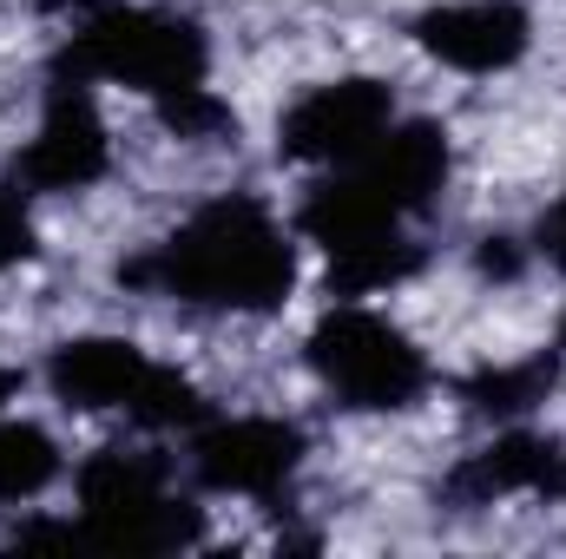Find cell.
Here are the masks:
<instances>
[{"mask_svg": "<svg viewBox=\"0 0 566 559\" xmlns=\"http://www.w3.org/2000/svg\"><path fill=\"white\" fill-rule=\"evenodd\" d=\"M158 119L178 133V139H218V133H238V119H231V106L224 99H211V86H198V93H178V99H165L158 106Z\"/></svg>", "mask_w": 566, "mask_h": 559, "instance_id": "cell-17", "label": "cell"}, {"mask_svg": "<svg viewBox=\"0 0 566 559\" xmlns=\"http://www.w3.org/2000/svg\"><path fill=\"white\" fill-rule=\"evenodd\" d=\"M27 257H33V218L20 211L13 191H0V271H13Z\"/></svg>", "mask_w": 566, "mask_h": 559, "instance_id": "cell-18", "label": "cell"}, {"mask_svg": "<svg viewBox=\"0 0 566 559\" xmlns=\"http://www.w3.org/2000/svg\"><path fill=\"white\" fill-rule=\"evenodd\" d=\"M507 494H566V447L554 434H494L481 454H468L448 474V500L461 507H494Z\"/></svg>", "mask_w": 566, "mask_h": 559, "instance_id": "cell-10", "label": "cell"}, {"mask_svg": "<svg viewBox=\"0 0 566 559\" xmlns=\"http://www.w3.org/2000/svg\"><path fill=\"white\" fill-rule=\"evenodd\" d=\"M33 7H46V13H80V20H86V13L106 7V0H33Z\"/></svg>", "mask_w": 566, "mask_h": 559, "instance_id": "cell-21", "label": "cell"}, {"mask_svg": "<svg viewBox=\"0 0 566 559\" xmlns=\"http://www.w3.org/2000/svg\"><path fill=\"white\" fill-rule=\"evenodd\" d=\"M66 73L93 80V86H133L145 99H178L198 93L211 80V40L198 20L165 13V7H93L80 20V33L60 53Z\"/></svg>", "mask_w": 566, "mask_h": 559, "instance_id": "cell-2", "label": "cell"}, {"mask_svg": "<svg viewBox=\"0 0 566 559\" xmlns=\"http://www.w3.org/2000/svg\"><path fill=\"white\" fill-rule=\"evenodd\" d=\"M560 356H566V323H560Z\"/></svg>", "mask_w": 566, "mask_h": 559, "instance_id": "cell-23", "label": "cell"}, {"mask_svg": "<svg viewBox=\"0 0 566 559\" xmlns=\"http://www.w3.org/2000/svg\"><path fill=\"white\" fill-rule=\"evenodd\" d=\"M60 481V441L33 421H0V507L40 500Z\"/></svg>", "mask_w": 566, "mask_h": 559, "instance_id": "cell-14", "label": "cell"}, {"mask_svg": "<svg viewBox=\"0 0 566 559\" xmlns=\"http://www.w3.org/2000/svg\"><path fill=\"white\" fill-rule=\"evenodd\" d=\"M151 376V356L126 336H73L53 349L46 362V389L80 409V415H106V409H133Z\"/></svg>", "mask_w": 566, "mask_h": 559, "instance_id": "cell-11", "label": "cell"}, {"mask_svg": "<svg viewBox=\"0 0 566 559\" xmlns=\"http://www.w3.org/2000/svg\"><path fill=\"white\" fill-rule=\"evenodd\" d=\"M303 467V428L277 415H231V421H198L191 441V474L211 494H244V500H277Z\"/></svg>", "mask_w": 566, "mask_h": 559, "instance_id": "cell-7", "label": "cell"}, {"mask_svg": "<svg viewBox=\"0 0 566 559\" xmlns=\"http://www.w3.org/2000/svg\"><path fill=\"white\" fill-rule=\"evenodd\" d=\"M416 46L454 73H507L534 46V13L521 0H441L416 13Z\"/></svg>", "mask_w": 566, "mask_h": 559, "instance_id": "cell-8", "label": "cell"}, {"mask_svg": "<svg viewBox=\"0 0 566 559\" xmlns=\"http://www.w3.org/2000/svg\"><path fill=\"white\" fill-rule=\"evenodd\" d=\"M106 165H113V139H106L99 106H93V80H80V73H66V66H53L40 133L27 139L20 165H13V178H20L27 191L60 198V191H86V184H99V178H106Z\"/></svg>", "mask_w": 566, "mask_h": 559, "instance_id": "cell-5", "label": "cell"}, {"mask_svg": "<svg viewBox=\"0 0 566 559\" xmlns=\"http://www.w3.org/2000/svg\"><path fill=\"white\" fill-rule=\"evenodd\" d=\"M303 362H310V376H316L343 409H356V415L416 409L428 395V382H434V369H428V356L416 349V336H409L402 323L376 316V309H356V303L329 309V316L310 329Z\"/></svg>", "mask_w": 566, "mask_h": 559, "instance_id": "cell-3", "label": "cell"}, {"mask_svg": "<svg viewBox=\"0 0 566 559\" xmlns=\"http://www.w3.org/2000/svg\"><path fill=\"white\" fill-rule=\"evenodd\" d=\"M119 283L191 303V309H238V316H271L283 309L296 283V244L277 224V211L251 191L198 204L165 244L119 264Z\"/></svg>", "mask_w": 566, "mask_h": 559, "instance_id": "cell-1", "label": "cell"}, {"mask_svg": "<svg viewBox=\"0 0 566 559\" xmlns=\"http://www.w3.org/2000/svg\"><path fill=\"white\" fill-rule=\"evenodd\" d=\"M534 244H541V257H547V264H554V271L566 277V198L554 204V211H547V218H541Z\"/></svg>", "mask_w": 566, "mask_h": 559, "instance_id": "cell-19", "label": "cell"}, {"mask_svg": "<svg viewBox=\"0 0 566 559\" xmlns=\"http://www.w3.org/2000/svg\"><path fill=\"white\" fill-rule=\"evenodd\" d=\"M448 165H454V158H448V133H441L434 119H396L349 171H356L389 211L422 218V211H434V198H441V184H448Z\"/></svg>", "mask_w": 566, "mask_h": 559, "instance_id": "cell-9", "label": "cell"}, {"mask_svg": "<svg viewBox=\"0 0 566 559\" xmlns=\"http://www.w3.org/2000/svg\"><path fill=\"white\" fill-rule=\"evenodd\" d=\"M80 527L86 547H113V553H178L205 534L198 507L185 494H171V474L158 454L133 447H99L80 467Z\"/></svg>", "mask_w": 566, "mask_h": 559, "instance_id": "cell-4", "label": "cell"}, {"mask_svg": "<svg viewBox=\"0 0 566 559\" xmlns=\"http://www.w3.org/2000/svg\"><path fill=\"white\" fill-rule=\"evenodd\" d=\"M13 389H20V376H13V369H0V409H7V395H13Z\"/></svg>", "mask_w": 566, "mask_h": 559, "instance_id": "cell-22", "label": "cell"}, {"mask_svg": "<svg viewBox=\"0 0 566 559\" xmlns=\"http://www.w3.org/2000/svg\"><path fill=\"white\" fill-rule=\"evenodd\" d=\"M474 264H481V277H514L521 271V251H514V238H481Z\"/></svg>", "mask_w": 566, "mask_h": 559, "instance_id": "cell-20", "label": "cell"}, {"mask_svg": "<svg viewBox=\"0 0 566 559\" xmlns=\"http://www.w3.org/2000/svg\"><path fill=\"white\" fill-rule=\"evenodd\" d=\"M554 376H560V349L554 356H527V362H494V369H474L461 382V402H468V415H481V421H514V415H527L534 402H547Z\"/></svg>", "mask_w": 566, "mask_h": 559, "instance_id": "cell-13", "label": "cell"}, {"mask_svg": "<svg viewBox=\"0 0 566 559\" xmlns=\"http://www.w3.org/2000/svg\"><path fill=\"white\" fill-rule=\"evenodd\" d=\"M402 224H409V218L389 211L349 165H336V178L310 184V198H303V211H296V231H303L310 244H323V257H343V251H356V244L396 238Z\"/></svg>", "mask_w": 566, "mask_h": 559, "instance_id": "cell-12", "label": "cell"}, {"mask_svg": "<svg viewBox=\"0 0 566 559\" xmlns=\"http://www.w3.org/2000/svg\"><path fill=\"white\" fill-rule=\"evenodd\" d=\"M126 415L139 421V428H151V434H171V428H198V421L211 415V402L198 395V382H191V376H178V369L151 362L139 402H133Z\"/></svg>", "mask_w": 566, "mask_h": 559, "instance_id": "cell-16", "label": "cell"}, {"mask_svg": "<svg viewBox=\"0 0 566 559\" xmlns=\"http://www.w3.org/2000/svg\"><path fill=\"white\" fill-rule=\"evenodd\" d=\"M396 126V93L382 80H329L310 86L277 119V151L296 165H356Z\"/></svg>", "mask_w": 566, "mask_h": 559, "instance_id": "cell-6", "label": "cell"}, {"mask_svg": "<svg viewBox=\"0 0 566 559\" xmlns=\"http://www.w3.org/2000/svg\"><path fill=\"white\" fill-rule=\"evenodd\" d=\"M422 271V251L396 231V238H376V244H356L343 257H329V289L336 296H376V289H396Z\"/></svg>", "mask_w": 566, "mask_h": 559, "instance_id": "cell-15", "label": "cell"}]
</instances>
